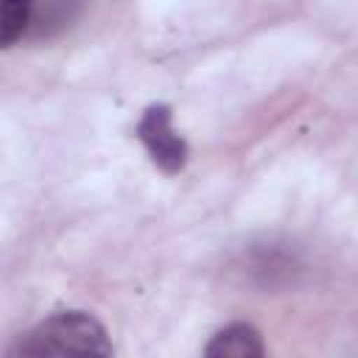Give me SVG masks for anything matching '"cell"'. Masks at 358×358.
<instances>
[{"instance_id":"cell-2","label":"cell","mask_w":358,"mask_h":358,"mask_svg":"<svg viewBox=\"0 0 358 358\" xmlns=\"http://www.w3.org/2000/svg\"><path fill=\"white\" fill-rule=\"evenodd\" d=\"M134 134L162 173L173 176L187 165L190 148H187V140L173 129V112L168 103H151L140 115Z\"/></svg>"},{"instance_id":"cell-3","label":"cell","mask_w":358,"mask_h":358,"mask_svg":"<svg viewBox=\"0 0 358 358\" xmlns=\"http://www.w3.org/2000/svg\"><path fill=\"white\" fill-rule=\"evenodd\" d=\"M266 352L263 336L249 322H232L215 330L204 347V355L213 358H260Z\"/></svg>"},{"instance_id":"cell-4","label":"cell","mask_w":358,"mask_h":358,"mask_svg":"<svg viewBox=\"0 0 358 358\" xmlns=\"http://www.w3.org/2000/svg\"><path fill=\"white\" fill-rule=\"evenodd\" d=\"M84 11V0H34L28 39H53L64 34Z\"/></svg>"},{"instance_id":"cell-5","label":"cell","mask_w":358,"mask_h":358,"mask_svg":"<svg viewBox=\"0 0 358 358\" xmlns=\"http://www.w3.org/2000/svg\"><path fill=\"white\" fill-rule=\"evenodd\" d=\"M34 0H0V42L6 48L28 39Z\"/></svg>"},{"instance_id":"cell-1","label":"cell","mask_w":358,"mask_h":358,"mask_svg":"<svg viewBox=\"0 0 358 358\" xmlns=\"http://www.w3.org/2000/svg\"><path fill=\"white\" fill-rule=\"evenodd\" d=\"M8 355H112V341L92 313L59 310L20 336Z\"/></svg>"}]
</instances>
